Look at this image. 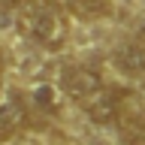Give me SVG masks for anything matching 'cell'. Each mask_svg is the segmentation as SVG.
Listing matches in <instances>:
<instances>
[{
    "mask_svg": "<svg viewBox=\"0 0 145 145\" xmlns=\"http://www.w3.org/2000/svg\"><path fill=\"white\" fill-rule=\"evenodd\" d=\"M21 27L42 48H61L70 36V21L54 3H27Z\"/></svg>",
    "mask_w": 145,
    "mask_h": 145,
    "instance_id": "obj_1",
    "label": "cell"
},
{
    "mask_svg": "<svg viewBox=\"0 0 145 145\" xmlns=\"http://www.w3.org/2000/svg\"><path fill=\"white\" fill-rule=\"evenodd\" d=\"M82 109L91 118V124L109 127V124H115L121 118V94L112 91V88H97L91 97L82 100Z\"/></svg>",
    "mask_w": 145,
    "mask_h": 145,
    "instance_id": "obj_2",
    "label": "cell"
},
{
    "mask_svg": "<svg viewBox=\"0 0 145 145\" xmlns=\"http://www.w3.org/2000/svg\"><path fill=\"white\" fill-rule=\"evenodd\" d=\"M97 88H103V79L97 70H91V67H67L63 70V94L67 97H76L82 103Z\"/></svg>",
    "mask_w": 145,
    "mask_h": 145,
    "instance_id": "obj_3",
    "label": "cell"
},
{
    "mask_svg": "<svg viewBox=\"0 0 145 145\" xmlns=\"http://www.w3.org/2000/svg\"><path fill=\"white\" fill-rule=\"evenodd\" d=\"M24 127V106L15 97H0V142L12 139Z\"/></svg>",
    "mask_w": 145,
    "mask_h": 145,
    "instance_id": "obj_4",
    "label": "cell"
},
{
    "mask_svg": "<svg viewBox=\"0 0 145 145\" xmlns=\"http://www.w3.org/2000/svg\"><path fill=\"white\" fill-rule=\"evenodd\" d=\"M115 67L133 79H145V45H121L115 52Z\"/></svg>",
    "mask_w": 145,
    "mask_h": 145,
    "instance_id": "obj_5",
    "label": "cell"
},
{
    "mask_svg": "<svg viewBox=\"0 0 145 145\" xmlns=\"http://www.w3.org/2000/svg\"><path fill=\"white\" fill-rule=\"evenodd\" d=\"M63 3L82 21H100L112 15V0H63Z\"/></svg>",
    "mask_w": 145,
    "mask_h": 145,
    "instance_id": "obj_6",
    "label": "cell"
},
{
    "mask_svg": "<svg viewBox=\"0 0 145 145\" xmlns=\"http://www.w3.org/2000/svg\"><path fill=\"white\" fill-rule=\"evenodd\" d=\"M30 103H33V106L39 109V112L52 115V112H57V109L63 106L61 88H54L52 82H42V85H36V88L30 91Z\"/></svg>",
    "mask_w": 145,
    "mask_h": 145,
    "instance_id": "obj_7",
    "label": "cell"
},
{
    "mask_svg": "<svg viewBox=\"0 0 145 145\" xmlns=\"http://www.w3.org/2000/svg\"><path fill=\"white\" fill-rule=\"evenodd\" d=\"M121 121V142L124 145H145V118L142 115H124Z\"/></svg>",
    "mask_w": 145,
    "mask_h": 145,
    "instance_id": "obj_8",
    "label": "cell"
},
{
    "mask_svg": "<svg viewBox=\"0 0 145 145\" xmlns=\"http://www.w3.org/2000/svg\"><path fill=\"white\" fill-rule=\"evenodd\" d=\"M3 6H9V9H21V6H27V3H33V0H0Z\"/></svg>",
    "mask_w": 145,
    "mask_h": 145,
    "instance_id": "obj_9",
    "label": "cell"
},
{
    "mask_svg": "<svg viewBox=\"0 0 145 145\" xmlns=\"http://www.w3.org/2000/svg\"><path fill=\"white\" fill-rule=\"evenodd\" d=\"M139 33H142V36H145V18H142V27H139Z\"/></svg>",
    "mask_w": 145,
    "mask_h": 145,
    "instance_id": "obj_10",
    "label": "cell"
}]
</instances>
